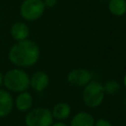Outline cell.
<instances>
[{
	"instance_id": "obj_1",
	"label": "cell",
	"mask_w": 126,
	"mask_h": 126,
	"mask_svg": "<svg viewBox=\"0 0 126 126\" xmlns=\"http://www.w3.org/2000/svg\"><path fill=\"white\" fill-rule=\"evenodd\" d=\"M9 60L18 67H31L39 58L38 45L30 39L17 41L9 50Z\"/></svg>"
},
{
	"instance_id": "obj_2",
	"label": "cell",
	"mask_w": 126,
	"mask_h": 126,
	"mask_svg": "<svg viewBox=\"0 0 126 126\" xmlns=\"http://www.w3.org/2000/svg\"><path fill=\"white\" fill-rule=\"evenodd\" d=\"M3 83L7 90L22 93L30 87V77L22 69H12L3 76Z\"/></svg>"
},
{
	"instance_id": "obj_3",
	"label": "cell",
	"mask_w": 126,
	"mask_h": 126,
	"mask_svg": "<svg viewBox=\"0 0 126 126\" xmlns=\"http://www.w3.org/2000/svg\"><path fill=\"white\" fill-rule=\"evenodd\" d=\"M104 97L103 86L97 81H91L85 86L83 91V99L89 107L98 106Z\"/></svg>"
},
{
	"instance_id": "obj_4",
	"label": "cell",
	"mask_w": 126,
	"mask_h": 126,
	"mask_svg": "<svg viewBox=\"0 0 126 126\" xmlns=\"http://www.w3.org/2000/svg\"><path fill=\"white\" fill-rule=\"evenodd\" d=\"M27 126H51L53 123V116L49 109L44 107H37L31 110L25 117Z\"/></svg>"
},
{
	"instance_id": "obj_5",
	"label": "cell",
	"mask_w": 126,
	"mask_h": 126,
	"mask_svg": "<svg viewBox=\"0 0 126 126\" xmlns=\"http://www.w3.org/2000/svg\"><path fill=\"white\" fill-rule=\"evenodd\" d=\"M44 10L42 0H24L20 7V14L27 21H34L42 16Z\"/></svg>"
},
{
	"instance_id": "obj_6",
	"label": "cell",
	"mask_w": 126,
	"mask_h": 126,
	"mask_svg": "<svg viewBox=\"0 0 126 126\" xmlns=\"http://www.w3.org/2000/svg\"><path fill=\"white\" fill-rule=\"evenodd\" d=\"M92 74L86 69H75L72 70L67 77L68 82L75 87H83L91 82Z\"/></svg>"
},
{
	"instance_id": "obj_7",
	"label": "cell",
	"mask_w": 126,
	"mask_h": 126,
	"mask_svg": "<svg viewBox=\"0 0 126 126\" xmlns=\"http://www.w3.org/2000/svg\"><path fill=\"white\" fill-rule=\"evenodd\" d=\"M49 83L48 75L43 71H37L30 78V86L36 92L43 91Z\"/></svg>"
},
{
	"instance_id": "obj_8",
	"label": "cell",
	"mask_w": 126,
	"mask_h": 126,
	"mask_svg": "<svg viewBox=\"0 0 126 126\" xmlns=\"http://www.w3.org/2000/svg\"><path fill=\"white\" fill-rule=\"evenodd\" d=\"M13 97L7 91L0 90V117H5L13 109Z\"/></svg>"
},
{
	"instance_id": "obj_9",
	"label": "cell",
	"mask_w": 126,
	"mask_h": 126,
	"mask_svg": "<svg viewBox=\"0 0 126 126\" xmlns=\"http://www.w3.org/2000/svg\"><path fill=\"white\" fill-rule=\"evenodd\" d=\"M10 33H11V36L15 40L21 41V40L28 38V36L30 34V30H29V27L25 23L17 22L12 25Z\"/></svg>"
},
{
	"instance_id": "obj_10",
	"label": "cell",
	"mask_w": 126,
	"mask_h": 126,
	"mask_svg": "<svg viewBox=\"0 0 126 126\" xmlns=\"http://www.w3.org/2000/svg\"><path fill=\"white\" fill-rule=\"evenodd\" d=\"M15 104L18 110L27 111L32 105V96L29 92H22L18 94L15 100Z\"/></svg>"
},
{
	"instance_id": "obj_11",
	"label": "cell",
	"mask_w": 126,
	"mask_h": 126,
	"mask_svg": "<svg viewBox=\"0 0 126 126\" xmlns=\"http://www.w3.org/2000/svg\"><path fill=\"white\" fill-rule=\"evenodd\" d=\"M70 126H94V117L85 111L75 114L70 122Z\"/></svg>"
},
{
	"instance_id": "obj_12",
	"label": "cell",
	"mask_w": 126,
	"mask_h": 126,
	"mask_svg": "<svg viewBox=\"0 0 126 126\" xmlns=\"http://www.w3.org/2000/svg\"><path fill=\"white\" fill-rule=\"evenodd\" d=\"M51 113H52V116L55 117L56 119L62 120V119L67 118L70 115L71 107L69 106V104H67L65 102H59L54 105Z\"/></svg>"
},
{
	"instance_id": "obj_13",
	"label": "cell",
	"mask_w": 126,
	"mask_h": 126,
	"mask_svg": "<svg viewBox=\"0 0 126 126\" xmlns=\"http://www.w3.org/2000/svg\"><path fill=\"white\" fill-rule=\"evenodd\" d=\"M108 9L114 16H122L126 13V0H110Z\"/></svg>"
},
{
	"instance_id": "obj_14",
	"label": "cell",
	"mask_w": 126,
	"mask_h": 126,
	"mask_svg": "<svg viewBox=\"0 0 126 126\" xmlns=\"http://www.w3.org/2000/svg\"><path fill=\"white\" fill-rule=\"evenodd\" d=\"M120 89V85L116 81H108L103 85L104 93L108 94H115Z\"/></svg>"
},
{
	"instance_id": "obj_15",
	"label": "cell",
	"mask_w": 126,
	"mask_h": 126,
	"mask_svg": "<svg viewBox=\"0 0 126 126\" xmlns=\"http://www.w3.org/2000/svg\"><path fill=\"white\" fill-rule=\"evenodd\" d=\"M94 126H112V125L110 124V122H109L108 120H105V119H98V120L95 122Z\"/></svg>"
},
{
	"instance_id": "obj_16",
	"label": "cell",
	"mask_w": 126,
	"mask_h": 126,
	"mask_svg": "<svg viewBox=\"0 0 126 126\" xmlns=\"http://www.w3.org/2000/svg\"><path fill=\"white\" fill-rule=\"evenodd\" d=\"M43 3H44L45 8H46V7H48V8H52V7L56 4V0H44Z\"/></svg>"
},
{
	"instance_id": "obj_17",
	"label": "cell",
	"mask_w": 126,
	"mask_h": 126,
	"mask_svg": "<svg viewBox=\"0 0 126 126\" xmlns=\"http://www.w3.org/2000/svg\"><path fill=\"white\" fill-rule=\"evenodd\" d=\"M51 126H67V125H66V124H64V123H62V122H56V123L52 124Z\"/></svg>"
},
{
	"instance_id": "obj_18",
	"label": "cell",
	"mask_w": 126,
	"mask_h": 126,
	"mask_svg": "<svg viewBox=\"0 0 126 126\" xmlns=\"http://www.w3.org/2000/svg\"><path fill=\"white\" fill-rule=\"evenodd\" d=\"M2 84H3V74L0 72V87H1Z\"/></svg>"
},
{
	"instance_id": "obj_19",
	"label": "cell",
	"mask_w": 126,
	"mask_h": 126,
	"mask_svg": "<svg viewBox=\"0 0 126 126\" xmlns=\"http://www.w3.org/2000/svg\"><path fill=\"white\" fill-rule=\"evenodd\" d=\"M124 84H125V86H126V75H125V77H124Z\"/></svg>"
},
{
	"instance_id": "obj_20",
	"label": "cell",
	"mask_w": 126,
	"mask_h": 126,
	"mask_svg": "<svg viewBox=\"0 0 126 126\" xmlns=\"http://www.w3.org/2000/svg\"><path fill=\"white\" fill-rule=\"evenodd\" d=\"M125 104H126V100H125Z\"/></svg>"
}]
</instances>
